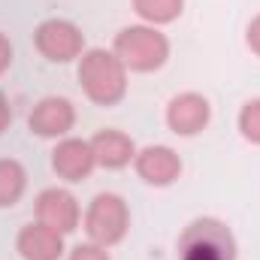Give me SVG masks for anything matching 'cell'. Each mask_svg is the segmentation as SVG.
I'll return each mask as SVG.
<instances>
[{
    "mask_svg": "<svg viewBox=\"0 0 260 260\" xmlns=\"http://www.w3.org/2000/svg\"><path fill=\"white\" fill-rule=\"evenodd\" d=\"M130 227V212L127 203L118 194H97L91 200L88 212H85V233L91 242L112 248L124 239Z\"/></svg>",
    "mask_w": 260,
    "mask_h": 260,
    "instance_id": "4",
    "label": "cell"
},
{
    "mask_svg": "<svg viewBox=\"0 0 260 260\" xmlns=\"http://www.w3.org/2000/svg\"><path fill=\"white\" fill-rule=\"evenodd\" d=\"M94 167H97V157H94L91 139L64 136L52 151V170L64 182H85L94 173Z\"/></svg>",
    "mask_w": 260,
    "mask_h": 260,
    "instance_id": "6",
    "label": "cell"
},
{
    "mask_svg": "<svg viewBox=\"0 0 260 260\" xmlns=\"http://www.w3.org/2000/svg\"><path fill=\"white\" fill-rule=\"evenodd\" d=\"M15 251L21 260H61L64 254V236L40 221L24 224L15 236Z\"/></svg>",
    "mask_w": 260,
    "mask_h": 260,
    "instance_id": "11",
    "label": "cell"
},
{
    "mask_svg": "<svg viewBox=\"0 0 260 260\" xmlns=\"http://www.w3.org/2000/svg\"><path fill=\"white\" fill-rule=\"evenodd\" d=\"M136 176L154 188H167L182 176V157L170 145H145L133 157Z\"/></svg>",
    "mask_w": 260,
    "mask_h": 260,
    "instance_id": "8",
    "label": "cell"
},
{
    "mask_svg": "<svg viewBox=\"0 0 260 260\" xmlns=\"http://www.w3.org/2000/svg\"><path fill=\"white\" fill-rule=\"evenodd\" d=\"M9 64H12V43L0 34V73H6Z\"/></svg>",
    "mask_w": 260,
    "mask_h": 260,
    "instance_id": "18",
    "label": "cell"
},
{
    "mask_svg": "<svg viewBox=\"0 0 260 260\" xmlns=\"http://www.w3.org/2000/svg\"><path fill=\"white\" fill-rule=\"evenodd\" d=\"M34 46L37 52L52 61V64H70L76 58H82L85 52V34L67 21V18H46L37 30H34Z\"/></svg>",
    "mask_w": 260,
    "mask_h": 260,
    "instance_id": "5",
    "label": "cell"
},
{
    "mask_svg": "<svg viewBox=\"0 0 260 260\" xmlns=\"http://www.w3.org/2000/svg\"><path fill=\"white\" fill-rule=\"evenodd\" d=\"M27 188V173L18 160L12 157H0V209L15 206Z\"/></svg>",
    "mask_w": 260,
    "mask_h": 260,
    "instance_id": "13",
    "label": "cell"
},
{
    "mask_svg": "<svg viewBox=\"0 0 260 260\" xmlns=\"http://www.w3.org/2000/svg\"><path fill=\"white\" fill-rule=\"evenodd\" d=\"M67 260H112V257H109V251H106L103 245H97V242H85V245H76Z\"/></svg>",
    "mask_w": 260,
    "mask_h": 260,
    "instance_id": "16",
    "label": "cell"
},
{
    "mask_svg": "<svg viewBox=\"0 0 260 260\" xmlns=\"http://www.w3.org/2000/svg\"><path fill=\"white\" fill-rule=\"evenodd\" d=\"M112 52L133 73H154L170 58V40L151 24H130L118 30Z\"/></svg>",
    "mask_w": 260,
    "mask_h": 260,
    "instance_id": "2",
    "label": "cell"
},
{
    "mask_svg": "<svg viewBox=\"0 0 260 260\" xmlns=\"http://www.w3.org/2000/svg\"><path fill=\"white\" fill-rule=\"evenodd\" d=\"M91 148H94V157H97V167L103 170H121L127 167L130 160L136 157V145L127 133L121 130H97L94 139H91Z\"/></svg>",
    "mask_w": 260,
    "mask_h": 260,
    "instance_id": "12",
    "label": "cell"
},
{
    "mask_svg": "<svg viewBox=\"0 0 260 260\" xmlns=\"http://www.w3.org/2000/svg\"><path fill=\"white\" fill-rule=\"evenodd\" d=\"M9 121H12V109H9L6 94L0 91V133H3V130H9Z\"/></svg>",
    "mask_w": 260,
    "mask_h": 260,
    "instance_id": "19",
    "label": "cell"
},
{
    "mask_svg": "<svg viewBox=\"0 0 260 260\" xmlns=\"http://www.w3.org/2000/svg\"><path fill=\"white\" fill-rule=\"evenodd\" d=\"M212 118V106L203 94L197 91H185V94H176L167 106V124L176 136H197L203 133L206 124Z\"/></svg>",
    "mask_w": 260,
    "mask_h": 260,
    "instance_id": "7",
    "label": "cell"
},
{
    "mask_svg": "<svg viewBox=\"0 0 260 260\" xmlns=\"http://www.w3.org/2000/svg\"><path fill=\"white\" fill-rule=\"evenodd\" d=\"M245 40H248V49H251L254 55H260V15H254V18H251Z\"/></svg>",
    "mask_w": 260,
    "mask_h": 260,
    "instance_id": "17",
    "label": "cell"
},
{
    "mask_svg": "<svg viewBox=\"0 0 260 260\" xmlns=\"http://www.w3.org/2000/svg\"><path fill=\"white\" fill-rule=\"evenodd\" d=\"M79 85L97 106H115L127 94V67L115 52L88 49L79 58Z\"/></svg>",
    "mask_w": 260,
    "mask_h": 260,
    "instance_id": "1",
    "label": "cell"
},
{
    "mask_svg": "<svg viewBox=\"0 0 260 260\" xmlns=\"http://www.w3.org/2000/svg\"><path fill=\"white\" fill-rule=\"evenodd\" d=\"M27 124L43 139H64L76 124V109L67 97H43L34 106Z\"/></svg>",
    "mask_w": 260,
    "mask_h": 260,
    "instance_id": "10",
    "label": "cell"
},
{
    "mask_svg": "<svg viewBox=\"0 0 260 260\" xmlns=\"http://www.w3.org/2000/svg\"><path fill=\"white\" fill-rule=\"evenodd\" d=\"M239 130L248 142L260 145V97L257 100H248L239 112Z\"/></svg>",
    "mask_w": 260,
    "mask_h": 260,
    "instance_id": "15",
    "label": "cell"
},
{
    "mask_svg": "<svg viewBox=\"0 0 260 260\" xmlns=\"http://www.w3.org/2000/svg\"><path fill=\"white\" fill-rule=\"evenodd\" d=\"M79 218H82L79 203L64 188H46L37 197V221L52 227V230H58L61 236L73 233L79 227Z\"/></svg>",
    "mask_w": 260,
    "mask_h": 260,
    "instance_id": "9",
    "label": "cell"
},
{
    "mask_svg": "<svg viewBox=\"0 0 260 260\" xmlns=\"http://www.w3.org/2000/svg\"><path fill=\"white\" fill-rule=\"evenodd\" d=\"M182 9H185V0H133V12L151 27L176 21Z\"/></svg>",
    "mask_w": 260,
    "mask_h": 260,
    "instance_id": "14",
    "label": "cell"
},
{
    "mask_svg": "<svg viewBox=\"0 0 260 260\" xmlns=\"http://www.w3.org/2000/svg\"><path fill=\"white\" fill-rule=\"evenodd\" d=\"M179 260H236V239L218 218H194L179 236Z\"/></svg>",
    "mask_w": 260,
    "mask_h": 260,
    "instance_id": "3",
    "label": "cell"
}]
</instances>
